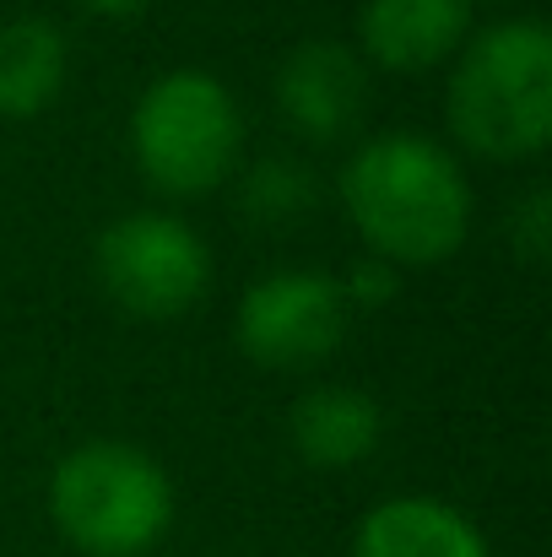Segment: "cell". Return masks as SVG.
<instances>
[{
  "mask_svg": "<svg viewBox=\"0 0 552 557\" xmlns=\"http://www.w3.org/2000/svg\"><path fill=\"white\" fill-rule=\"evenodd\" d=\"M342 211L373 260L428 271L461 255L471 233V185L461 158L417 131H379L342 163Z\"/></svg>",
  "mask_w": 552,
  "mask_h": 557,
  "instance_id": "6da1fadb",
  "label": "cell"
},
{
  "mask_svg": "<svg viewBox=\"0 0 552 557\" xmlns=\"http://www.w3.org/2000/svg\"><path fill=\"white\" fill-rule=\"evenodd\" d=\"M450 136L488 163H526L552 147V33L510 16L471 33L450 60Z\"/></svg>",
  "mask_w": 552,
  "mask_h": 557,
  "instance_id": "7a4b0ae2",
  "label": "cell"
},
{
  "mask_svg": "<svg viewBox=\"0 0 552 557\" xmlns=\"http://www.w3.org/2000/svg\"><path fill=\"white\" fill-rule=\"evenodd\" d=\"M353 331V309L336 287L331 271L287 265L266 271L260 282L244 287L233 309V342L255 369L271 373H304L320 369L342 352Z\"/></svg>",
  "mask_w": 552,
  "mask_h": 557,
  "instance_id": "8992f818",
  "label": "cell"
},
{
  "mask_svg": "<svg viewBox=\"0 0 552 557\" xmlns=\"http://www.w3.org/2000/svg\"><path fill=\"white\" fill-rule=\"evenodd\" d=\"M471 38V0H364L358 54L390 76H422L450 65Z\"/></svg>",
  "mask_w": 552,
  "mask_h": 557,
  "instance_id": "ba28073f",
  "label": "cell"
},
{
  "mask_svg": "<svg viewBox=\"0 0 552 557\" xmlns=\"http://www.w3.org/2000/svg\"><path fill=\"white\" fill-rule=\"evenodd\" d=\"M510 238H515V249H520L526 265H542L552 255V195L548 189H531L520 200V211L510 222Z\"/></svg>",
  "mask_w": 552,
  "mask_h": 557,
  "instance_id": "5bb4252c",
  "label": "cell"
},
{
  "mask_svg": "<svg viewBox=\"0 0 552 557\" xmlns=\"http://www.w3.org/2000/svg\"><path fill=\"white\" fill-rule=\"evenodd\" d=\"M353 557H488V542L455 504L401 493L358 520Z\"/></svg>",
  "mask_w": 552,
  "mask_h": 557,
  "instance_id": "9c48e42d",
  "label": "cell"
},
{
  "mask_svg": "<svg viewBox=\"0 0 552 557\" xmlns=\"http://www.w3.org/2000/svg\"><path fill=\"white\" fill-rule=\"evenodd\" d=\"M76 5L93 11V16H103V22H125V16L147 11V0H76Z\"/></svg>",
  "mask_w": 552,
  "mask_h": 557,
  "instance_id": "9a60e30c",
  "label": "cell"
},
{
  "mask_svg": "<svg viewBox=\"0 0 552 557\" xmlns=\"http://www.w3.org/2000/svg\"><path fill=\"white\" fill-rule=\"evenodd\" d=\"M336 287H342V298H347V309L353 314H379V309H390L395 304V293H401V271L395 265H384V260H353L342 276H336Z\"/></svg>",
  "mask_w": 552,
  "mask_h": 557,
  "instance_id": "4fadbf2b",
  "label": "cell"
},
{
  "mask_svg": "<svg viewBox=\"0 0 552 557\" xmlns=\"http://www.w3.org/2000/svg\"><path fill=\"white\" fill-rule=\"evenodd\" d=\"M131 158L158 195L195 200L238 174L244 158V114L222 76L211 71H163L142 87L131 109Z\"/></svg>",
  "mask_w": 552,
  "mask_h": 557,
  "instance_id": "277c9868",
  "label": "cell"
},
{
  "mask_svg": "<svg viewBox=\"0 0 552 557\" xmlns=\"http://www.w3.org/2000/svg\"><path fill=\"white\" fill-rule=\"evenodd\" d=\"M384 411L358 384H315L287 411V438L315 471H347L379 449Z\"/></svg>",
  "mask_w": 552,
  "mask_h": 557,
  "instance_id": "30bf717a",
  "label": "cell"
},
{
  "mask_svg": "<svg viewBox=\"0 0 552 557\" xmlns=\"http://www.w3.org/2000/svg\"><path fill=\"white\" fill-rule=\"evenodd\" d=\"M49 520L82 557H142L174 525V482L147 449L87 438L49 476Z\"/></svg>",
  "mask_w": 552,
  "mask_h": 557,
  "instance_id": "3957f363",
  "label": "cell"
},
{
  "mask_svg": "<svg viewBox=\"0 0 552 557\" xmlns=\"http://www.w3.org/2000/svg\"><path fill=\"white\" fill-rule=\"evenodd\" d=\"M320 206V180L298 158H260L238 180V211L255 227H298Z\"/></svg>",
  "mask_w": 552,
  "mask_h": 557,
  "instance_id": "7c38bea8",
  "label": "cell"
},
{
  "mask_svg": "<svg viewBox=\"0 0 552 557\" xmlns=\"http://www.w3.org/2000/svg\"><path fill=\"white\" fill-rule=\"evenodd\" d=\"M93 271L103 298L131 320H180L211 287V249L174 211H131L114 216L93 244Z\"/></svg>",
  "mask_w": 552,
  "mask_h": 557,
  "instance_id": "5b68a950",
  "label": "cell"
},
{
  "mask_svg": "<svg viewBox=\"0 0 552 557\" xmlns=\"http://www.w3.org/2000/svg\"><path fill=\"white\" fill-rule=\"evenodd\" d=\"M277 114L293 136L331 147L364 136L368 120V65L342 38H304L277 65Z\"/></svg>",
  "mask_w": 552,
  "mask_h": 557,
  "instance_id": "52a82bcc",
  "label": "cell"
},
{
  "mask_svg": "<svg viewBox=\"0 0 552 557\" xmlns=\"http://www.w3.org/2000/svg\"><path fill=\"white\" fill-rule=\"evenodd\" d=\"M71 76V44L44 16L0 27V120H38L60 103Z\"/></svg>",
  "mask_w": 552,
  "mask_h": 557,
  "instance_id": "8fae6325",
  "label": "cell"
}]
</instances>
